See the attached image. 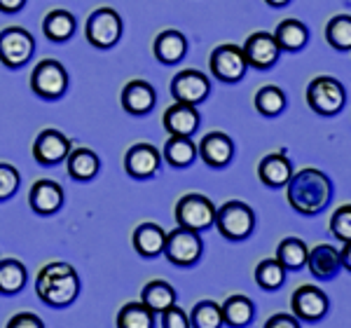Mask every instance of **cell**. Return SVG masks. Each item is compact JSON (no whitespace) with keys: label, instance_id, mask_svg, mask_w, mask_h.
Listing matches in <instances>:
<instances>
[{"label":"cell","instance_id":"6da1fadb","mask_svg":"<svg viewBox=\"0 0 351 328\" xmlns=\"http://www.w3.org/2000/svg\"><path fill=\"white\" fill-rule=\"evenodd\" d=\"M288 188V204L302 216H316L330 204L332 200V183L319 169H302L293 174L286 183Z\"/></svg>","mask_w":351,"mask_h":328},{"label":"cell","instance_id":"7a4b0ae2","mask_svg":"<svg viewBox=\"0 0 351 328\" xmlns=\"http://www.w3.org/2000/svg\"><path fill=\"white\" fill-rule=\"evenodd\" d=\"M36 293L49 307H66L80 293V277H77L73 265L54 260V263H47L38 272Z\"/></svg>","mask_w":351,"mask_h":328},{"label":"cell","instance_id":"3957f363","mask_svg":"<svg viewBox=\"0 0 351 328\" xmlns=\"http://www.w3.org/2000/svg\"><path fill=\"white\" fill-rule=\"evenodd\" d=\"M213 225L218 233L230 242H241L256 230V213L243 202H228L216 211V220Z\"/></svg>","mask_w":351,"mask_h":328},{"label":"cell","instance_id":"277c9868","mask_svg":"<svg viewBox=\"0 0 351 328\" xmlns=\"http://www.w3.org/2000/svg\"><path fill=\"white\" fill-rule=\"evenodd\" d=\"M176 220H178L180 228L195 230V233H204V230L213 228V220H216V207L208 200L206 195H190L180 197L178 204H176Z\"/></svg>","mask_w":351,"mask_h":328},{"label":"cell","instance_id":"5b68a950","mask_svg":"<svg viewBox=\"0 0 351 328\" xmlns=\"http://www.w3.org/2000/svg\"><path fill=\"white\" fill-rule=\"evenodd\" d=\"M202 251H204V242L199 233L178 225L171 233H167L162 253L169 258V263L178 265V268H190V265H195L202 258Z\"/></svg>","mask_w":351,"mask_h":328},{"label":"cell","instance_id":"8992f818","mask_svg":"<svg viewBox=\"0 0 351 328\" xmlns=\"http://www.w3.org/2000/svg\"><path fill=\"white\" fill-rule=\"evenodd\" d=\"M344 99H347V92L335 78L319 75L307 87V104L319 115H337L344 108Z\"/></svg>","mask_w":351,"mask_h":328},{"label":"cell","instance_id":"52a82bcc","mask_svg":"<svg viewBox=\"0 0 351 328\" xmlns=\"http://www.w3.org/2000/svg\"><path fill=\"white\" fill-rule=\"evenodd\" d=\"M87 40L96 49H110L122 38V19L112 8H99L87 19Z\"/></svg>","mask_w":351,"mask_h":328},{"label":"cell","instance_id":"ba28073f","mask_svg":"<svg viewBox=\"0 0 351 328\" xmlns=\"http://www.w3.org/2000/svg\"><path fill=\"white\" fill-rule=\"evenodd\" d=\"M36 52V40L21 26H8L0 31V64L8 69H21Z\"/></svg>","mask_w":351,"mask_h":328},{"label":"cell","instance_id":"9c48e42d","mask_svg":"<svg viewBox=\"0 0 351 328\" xmlns=\"http://www.w3.org/2000/svg\"><path fill=\"white\" fill-rule=\"evenodd\" d=\"M31 89L43 99H59L68 89V73L56 59H43L31 73Z\"/></svg>","mask_w":351,"mask_h":328},{"label":"cell","instance_id":"30bf717a","mask_svg":"<svg viewBox=\"0 0 351 328\" xmlns=\"http://www.w3.org/2000/svg\"><path fill=\"white\" fill-rule=\"evenodd\" d=\"M211 73L218 78L220 82H239L248 71V64L243 59L241 47L237 45H218L211 52Z\"/></svg>","mask_w":351,"mask_h":328},{"label":"cell","instance_id":"8fae6325","mask_svg":"<svg viewBox=\"0 0 351 328\" xmlns=\"http://www.w3.org/2000/svg\"><path fill=\"white\" fill-rule=\"evenodd\" d=\"M208 94H211V82L199 71H180L171 80V96L178 104L199 106L202 101L208 99Z\"/></svg>","mask_w":351,"mask_h":328},{"label":"cell","instance_id":"7c38bea8","mask_svg":"<svg viewBox=\"0 0 351 328\" xmlns=\"http://www.w3.org/2000/svg\"><path fill=\"white\" fill-rule=\"evenodd\" d=\"M291 307H293V316H295V319L314 324V321H321L328 314L330 303H328V296L319 286L304 284L295 288V293H293V298H291Z\"/></svg>","mask_w":351,"mask_h":328},{"label":"cell","instance_id":"4fadbf2b","mask_svg":"<svg viewBox=\"0 0 351 328\" xmlns=\"http://www.w3.org/2000/svg\"><path fill=\"white\" fill-rule=\"evenodd\" d=\"M241 52H243V59H246L248 66L260 69V71H267L276 64V61H279L281 49H279V45H276L271 33L258 31V33H253V36L246 38Z\"/></svg>","mask_w":351,"mask_h":328},{"label":"cell","instance_id":"5bb4252c","mask_svg":"<svg viewBox=\"0 0 351 328\" xmlns=\"http://www.w3.org/2000/svg\"><path fill=\"white\" fill-rule=\"evenodd\" d=\"M160 164H162L160 150L150 143H136L127 150V155H124V169H127L129 176L136 180L152 178L160 172Z\"/></svg>","mask_w":351,"mask_h":328},{"label":"cell","instance_id":"9a60e30c","mask_svg":"<svg viewBox=\"0 0 351 328\" xmlns=\"http://www.w3.org/2000/svg\"><path fill=\"white\" fill-rule=\"evenodd\" d=\"M68 152H71V139H66L56 129H45L33 143V157L43 167H54V164L64 162Z\"/></svg>","mask_w":351,"mask_h":328},{"label":"cell","instance_id":"2e32d148","mask_svg":"<svg viewBox=\"0 0 351 328\" xmlns=\"http://www.w3.org/2000/svg\"><path fill=\"white\" fill-rule=\"evenodd\" d=\"M28 204L38 216H52L64 207V188L47 178L36 180L31 188V195H28Z\"/></svg>","mask_w":351,"mask_h":328},{"label":"cell","instance_id":"e0dca14e","mask_svg":"<svg viewBox=\"0 0 351 328\" xmlns=\"http://www.w3.org/2000/svg\"><path fill=\"white\" fill-rule=\"evenodd\" d=\"M164 129L169 132V137H192V134L199 129V113H197V106H188V104H178L176 101L173 106H169L167 113H164Z\"/></svg>","mask_w":351,"mask_h":328},{"label":"cell","instance_id":"ac0fdd59","mask_svg":"<svg viewBox=\"0 0 351 328\" xmlns=\"http://www.w3.org/2000/svg\"><path fill=\"white\" fill-rule=\"evenodd\" d=\"M197 150H199L202 160L213 169L228 167V164L232 162V157H234V143H232V139L223 132L206 134V137L202 139V143Z\"/></svg>","mask_w":351,"mask_h":328},{"label":"cell","instance_id":"d6986e66","mask_svg":"<svg viewBox=\"0 0 351 328\" xmlns=\"http://www.w3.org/2000/svg\"><path fill=\"white\" fill-rule=\"evenodd\" d=\"M157 94L150 82L145 80H132L122 89V108L129 115H148L155 108Z\"/></svg>","mask_w":351,"mask_h":328},{"label":"cell","instance_id":"ffe728a7","mask_svg":"<svg viewBox=\"0 0 351 328\" xmlns=\"http://www.w3.org/2000/svg\"><path fill=\"white\" fill-rule=\"evenodd\" d=\"M258 176L267 188H284L288 178L293 176V162L284 152H271L265 155L258 164Z\"/></svg>","mask_w":351,"mask_h":328},{"label":"cell","instance_id":"44dd1931","mask_svg":"<svg viewBox=\"0 0 351 328\" xmlns=\"http://www.w3.org/2000/svg\"><path fill=\"white\" fill-rule=\"evenodd\" d=\"M307 265H309V272L316 279H335L337 272L342 270L337 248H332L330 244H319L311 248V251H307Z\"/></svg>","mask_w":351,"mask_h":328},{"label":"cell","instance_id":"7402d4cb","mask_svg":"<svg viewBox=\"0 0 351 328\" xmlns=\"http://www.w3.org/2000/svg\"><path fill=\"white\" fill-rule=\"evenodd\" d=\"M220 312H223V326L246 328L256 319V305H253L251 298L237 293V296H230L228 301L220 305Z\"/></svg>","mask_w":351,"mask_h":328},{"label":"cell","instance_id":"603a6c76","mask_svg":"<svg viewBox=\"0 0 351 328\" xmlns=\"http://www.w3.org/2000/svg\"><path fill=\"white\" fill-rule=\"evenodd\" d=\"M164 239H167V233H164V228H160L157 223H141L138 228L134 230V237H132L136 253L143 258L162 256Z\"/></svg>","mask_w":351,"mask_h":328},{"label":"cell","instance_id":"cb8c5ba5","mask_svg":"<svg viewBox=\"0 0 351 328\" xmlns=\"http://www.w3.org/2000/svg\"><path fill=\"white\" fill-rule=\"evenodd\" d=\"M271 36L281 52H300L309 43V28L298 19H284Z\"/></svg>","mask_w":351,"mask_h":328},{"label":"cell","instance_id":"d4e9b609","mask_svg":"<svg viewBox=\"0 0 351 328\" xmlns=\"http://www.w3.org/2000/svg\"><path fill=\"white\" fill-rule=\"evenodd\" d=\"M66 164H68V174H71V178L80 180V183H87V180L96 178V174H99V169H101L99 155L89 148L71 150L66 157Z\"/></svg>","mask_w":351,"mask_h":328},{"label":"cell","instance_id":"484cf974","mask_svg":"<svg viewBox=\"0 0 351 328\" xmlns=\"http://www.w3.org/2000/svg\"><path fill=\"white\" fill-rule=\"evenodd\" d=\"M185 52H188V40H185L183 33L173 31V28L162 31L160 36L155 38V56L162 64H167V66L178 64L185 56Z\"/></svg>","mask_w":351,"mask_h":328},{"label":"cell","instance_id":"4316f807","mask_svg":"<svg viewBox=\"0 0 351 328\" xmlns=\"http://www.w3.org/2000/svg\"><path fill=\"white\" fill-rule=\"evenodd\" d=\"M141 303H143L152 314H162L176 305V291H173L171 284H167V281L155 279V281H150V284L143 286Z\"/></svg>","mask_w":351,"mask_h":328},{"label":"cell","instance_id":"83f0119b","mask_svg":"<svg viewBox=\"0 0 351 328\" xmlns=\"http://www.w3.org/2000/svg\"><path fill=\"white\" fill-rule=\"evenodd\" d=\"M43 33L52 43H66L75 33V16L68 10H52L43 21Z\"/></svg>","mask_w":351,"mask_h":328},{"label":"cell","instance_id":"f1b7e54d","mask_svg":"<svg viewBox=\"0 0 351 328\" xmlns=\"http://www.w3.org/2000/svg\"><path fill=\"white\" fill-rule=\"evenodd\" d=\"M197 145L190 137H169L164 143V160L176 169H185L195 162Z\"/></svg>","mask_w":351,"mask_h":328},{"label":"cell","instance_id":"f546056e","mask_svg":"<svg viewBox=\"0 0 351 328\" xmlns=\"http://www.w3.org/2000/svg\"><path fill=\"white\" fill-rule=\"evenodd\" d=\"M26 268L14 258L0 260V296H16L26 286Z\"/></svg>","mask_w":351,"mask_h":328},{"label":"cell","instance_id":"4dcf8cb0","mask_svg":"<svg viewBox=\"0 0 351 328\" xmlns=\"http://www.w3.org/2000/svg\"><path fill=\"white\" fill-rule=\"evenodd\" d=\"M307 251L309 248L302 239H298V237H286L279 244V248H276V260H279L286 272L288 270L298 272V270H302L304 265H307Z\"/></svg>","mask_w":351,"mask_h":328},{"label":"cell","instance_id":"1f68e13d","mask_svg":"<svg viewBox=\"0 0 351 328\" xmlns=\"http://www.w3.org/2000/svg\"><path fill=\"white\" fill-rule=\"evenodd\" d=\"M256 284L263 291H279L286 284V270L281 268V263L276 258L260 260L256 268Z\"/></svg>","mask_w":351,"mask_h":328},{"label":"cell","instance_id":"d6a6232c","mask_svg":"<svg viewBox=\"0 0 351 328\" xmlns=\"http://www.w3.org/2000/svg\"><path fill=\"white\" fill-rule=\"evenodd\" d=\"M117 328H155V314L143 303H127L117 312Z\"/></svg>","mask_w":351,"mask_h":328},{"label":"cell","instance_id":"836d02e7","mask_svg":"<svg viewBox=\"0 0 351 328\" xmlns=\"http://www.w3.org/2000/svg\"><path fill=\"white\" fill-rule=\"evenodd\" d=\"M256 108L260 115H265V117L281 115L286 108V94L281 92L276 84H265V87H260L256 94Z\"/></svg>","mask_w":351,"mask_h":328},{"label":"cell","instance_id":"e575fe53","mask_svg":"<svg viewBox=\"0 0 351 328\" xmlns=\"http://www.w3.org/2000/svg\"><path fill=\"white\" fill-rule=\"evenodd\" d=\"M190 328H223V312L220 305L213 301H202L192 307L188 316Z\"/></svg>","mask_w":351,"mask_h":328},{"label":"cell","instance_id":"d590c367","mask_svg":"<svg viewBox=\"0 0 351 328\" xmlns=\"http://www.w3.org/2000/svg\"><path fill=\"white\" fill-rule=\"evenodd\" d=\"M326 40L339 52H349L351 49V16L337 14L328 21L326 26Z\"/></svg>","mask_w":351,"mask_h":328},{"label":"cell","instance_id":"8d00e7d4","mask_svg":"<svg viewBox=\"0 0 351 328\" xmlns=\"http://www.w3.org/2000/svg\"><path fill=\"white\" fill-rule=\"evenodd\" d=\"M19 183H21L19 172H16L12 164L0 162V202L14 197L16 190H19Z\"/></svg>","mask_w":351,"mask_h":328},{"label":"cell","instance_id":"74e56055","mask_svg":"<svg viewBox=\"0 0 351 328\" xmlns=\"http://www.w3.org/2000/svg\"><path fill=\"white\" fill-rule=\"evenodd\" d=\"M330 233L337 237L339 242L351 239V207L344 204L339 207L330 218Z\"/></svg>","mask_w":351,"mask_h":328},{"label":"cell","instance_id":"f35d334b","mask_svg":"<svg viewBox=\"0 0 351 328\" xmlns=\"http://www.w3.org/2000/svg\"><path fill=\"white\" fill-rule=\"evenodd\" d=\"M162 326L164 328H190L188 314H185L178 305H173L167 312H162Z\"/></svg>","mask_w":351,"mask_h":328},{"label":"cell","instance_id":"ab89813d","mask_svg":"<svg viewBox=\"0 0 351 328\" xmlns=\"http://www.w3.org/2000/svg\"><path fill=\"white\" fill-rule=\"evenodd\" d=\"M5 328H45V324H43L40 316H36L31 312H19L8 321Z\"/></svg>","mask_w":351,"mask_h":328},{"label":"cell","instance_id":"60d3db41","mask_svg":"<svg viewBox=\"0 0 351 328\" xmlns=\"http://www.w3.org/2000/svg\"><path fill=\"white\" fill-rule=\"evenodd\" d=\"M263 328H300V321L293 314H274L265 321Z\"/></svg>","mask_w":351,"mask_h":328},{"label":"cell","instance_id":"b9f144b4","mask_svg":"<svg viewBox=\"0 0 351 328\" xmlns=\"http://www.w3.org/2000/svg\"><path fill=\"white\" fill-rule=\"evenodd\" d=\"M24 5H26V0H0V12L14 14V12H19Z\"/></svg>","mask_w":351,"mask_h":328},{"label":"cell","instance_id":"7bdbcfd3","mask_svg":"<svg viewBox=\"0 0 351 328\" xmlns=\"http://www.w3.org/2000/svg\"><path fill=\"white\" fill-rule=\"evenodd\" d=\"M342 244H344V246L337 251V253H339V263H342V268H347V270H349V268H351V258H349V256H351V251H349V242H342Z\"/></svg>","mask_w":351,"mask_h":328},{"label":"cell","instance_id":"ee69618b","mask_svg":"<svg viewBox=\"0 0 351 328\" xmlns=\"http://www.w3.org/2000/svg\"><path fill=\"white\" fill-rule=\"evenodd\" d=\"M265 3H267L269 8H286L291 0H265Z\"/></svg>","mask_w":351,"mask_h":328}]
</instances>
